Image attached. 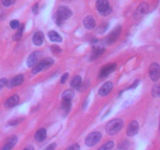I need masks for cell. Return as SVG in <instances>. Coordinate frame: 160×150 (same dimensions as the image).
I'll list each match as a JSON object with an SVG mask.
<instances>
[{
    "label": "cell",
    "instance_id": "6da1fadb",
    "mask_svg": "<svg viewBox=\"0 0 160 150\" xmlns=\"http://www.w3.org/2000/svg\"><path fill=\"white\" fill-rule=\"evenodd\" d=\"M72 15V13L70 9L68 7L62 6V7H60L58 8V11L55 13L54 16H53V21L56 23L57 25L61 26L62 25L63 22L65 20L68 19Z\"/></svg>",
    "mask_w": 160,
    "mask_h": 150
},
{
    "label": "cell",
    "instance_id": "7a4b0ae2",
    "mask_svg": "<svg viewBox=\"0 0 160 150\" xmlns=\"http://www.w3.org/2000/svg\"><path fill=\"white\" fill-rule=\"evenodd\" d=\"M122 125H123V121L121 119H114L107 124L105 128L106 131L109 135H115L122 129Z\"/></svg>",
    "mask_w": 160,
    "mask_h": 150
},
{
    "label": "cell",
    "instance_id": "3957f363",
    "mask_svg": "<svg viewBox=\"0 0 160 150\" xmlns=\"http://www.w3.org/2000/svg\"><path fill=\"white\" fill-rule=\"evenodd\" d=\"M53 63H54V61L51 58H46V59H42V61H40L39 63H38L34 67V68L32 69V73L36 74V73H39L42 70H47V69H48L49 67H50L53 65Z\"/></svg>",
    "mask_w": 160,
    "mask_h": 150
},
{
    "label": "cell",
    "instance_id": "277c9868",
    "mask_svg": "<svg viewBox=\"0 0 160 150\" xmlns=\"http://www.w3.org/2000/svg\"><path fill=\"white\" fill-rule=\"evenodd\" d=\"M101 138H102V134L99 131H94V132L90 133L85 139L86 145L89 147L94 146L101 141Z\"/></svg>",
    "mask_w": 160,
    "mask_h": 150
},
{
    "label": "cell",
    "instance_id": "5b68a950",
    "mask_svg": "<svg viewBox=\"0 0 160 150\" xmlns=\"http://www.w3.org/2000/svg\"><path fill=\"white\" fill-rule=\"evenodd\" d=\"M96 6L99 13L103 16H108L112 12V9L109 7V3L107 0H98Z\"/></svg>",
    "mask_w": 160,
    "mask_h": 150
},
{
    "label": "cell",
    "instance_id": "8992f818",
    "mask_svg": "<svg viewBox=\"0 0 160 150\" xmlns=\"http://www.w3.org/2000/svg\"><path fill=\"white\" fill-rule=\"evenodd\" d=\"M149 76L152 81L157 82L160 77V66L156 63H153L149 67Z\"/></svg>",
    "mask_w": 160,
    "mask_h": 150
},
{
    "label": "cell",
    "instance_id": "52a82bcc",
    "mask_svg": "<svg viewBox=\"0 0 160 150\" xmlns=\"http://www.w3.org/2000/svg\"><path fill=\"white\" fill-rule=\"evenodd\" d=\"M122 31V27L120 25L117 26L112 32L108 35V36L107 37V42L108 44H112L114 42H116V40L118 39V38L119 37L120 34Z\"/></svg>",
    "mask_w": 160,
    "mask_h": 150
},
{
    "label": "cell",
    "instance_id": "ba28073f",
    "mask_svg": "<svg viewBox=\"0 0 160 150\" xmlns=\"http://www.w3.org/2000/svg\"><path fill=\"white\" fill-rule=\"evenodd\" d=\"M148 5L146 2H143L135 10L133 13V17L134 19H140L148 13Z\"/></svg>",
    "mask_w": 160,
    "mask_h": 150
},
{
    "label": "cell",
    "instance_id": "9c48e42d",
    "mask_svg": "<svg viewBox=\"0 0 160 150\" xmlns=\"http://www.w3.org/2000/svg\"><path fill=\"white\" fill-rule=\"evenodd\" d=\"M115 68H116V64L115 63H110L104 66L101 68V71H100L99 77L100 78H104V77H108L112 72L115 70Z\"/></svg>",
    "mask_w": 160,
    "mask_h": 150
},
{
    "label": "cell",
    "instance_id": "30bf717a",
    "mask_svg": "<svg viewBox=\"0 0 160 150\" xmlns=\"http://www.w3.org/2000/svg\"><path fill=\"white\" fill-rule=\"evenodd\" d=\"M40 56H41V53L38 51L34 52L32 53L30 56H28L27 59V65L28 67H33L38 63V59H39Z\"/></svg>",
    "mask_w": 160,
    "mask_h": 150
},
{
    "label": "cell",
    "instance_id": "8fae6325",
    "mask_svg": "<svg viewBox=\"0 0 160 150\" xmlns=\"http://www.w3.org/2000/svg\"><path fill=\"white\" fill-rule=\"evenodd\" d=\"M18 141V138L17 136H10V137H9L8 138H7V140L6 141L4 145L0 150H12L13 147L15 146V145L17 144Z\"/></svg>",
    "mask_w": 160,
    "mask_h": 150
},
{
    "label": "cell",
    "instance_id": "7c38bea8",
    "mask_svg": "<svg viewBox=\"0 0 160 150\" xmlns=\"http://www.w3.org/2000/svg\"><path fill=\"white\" fill-rule=\"evenodd\" d=\"M138 131H139V124H138V122L133 120V121L130 122V124L128 125L127 134L129 137H132V136H134L135 134H138Z\"/></svg>",
    "mask_w": 160,
    "mask_h": 150
},
{
    "label": "cell",
    "instance_id": "4fadbf2b",
    "mask_svg": "<svg viewBox=\"0 0 160 150\" xmlns=\"http://www.w3.org/2000/svg\"><path fill=\"white\" fill-rule=\"evenodd\" d=\"M112 88H113V84H112V82H106V83H104V85L101 86L99 91H98V94L101 96H105L110 93V91H112Z\"/></svg>",
    "mask_w": 160,
    "mask_h": 150
},
{
    "label": "cell",
    "instance_id": "5bb4252c",
    "mask_svg": "<svg viewBox=\"0 0 160 150\" xmlns=\"http://www.w3.org/2000/svg\"><path fill=\"white\" fill-rule=\"evenodd\" d=\"M44 41V35L42 31H36L34 34L33 37H32V42H33L34 45L39 46L43 43Z\"/></svg>",
    "mask_w": 160,
    "mask_h": 150
},
{
    "label": "cell",
    "instance_id": "9a60e30c",
    "mask_svg": "<svg viewBox=\"0 0 160 150\" xmlns=\"http://www.w3.org/2000/svg\"><path fill=\"white\" fill-rule=\"evenodd\" d=\"M20 100V98L18 95H13L11 97L9 98L4 103L6 108H12V107L16 106L18 104Z\"/></svg>",
    "mask_w": 160,
    "mask_h": 150
},
{
    "label": "cell",
    "instance_id": "2e32d148",
    "mask_svg": "<svg viewBox=\"0 0 160 150\" xmlns=\"http://www.w3.org/2000/svg\"><path fill=\"white\" fill-rule=\"evenodd\" d=\"M24 75L22 74H19L16 77H13L11 79L10 82H8V85L10 88H13V87L15 86H18V85H21V84L24 82Z\"/></svg>",
    "mask_w": 160,
    "mask_h": 150
},
{
    "label": "cell",
    "instance_id": "e0dca14e",
    "mask_svg": "<svg viewBox=\"0 0 160 150\" xmlns=\"http://www.w3.org/2000/svg\"><path fill=\"white\" fill-rule=\"evenodd\" d=\"M34 138H35V140L38 142L44 141L47 138V130L45 128H40L36 131Z\"/></svg>",
    "mask_w": 160,
    "mask_h": 150
},
{
    "label": "cell",
    "instance_id": "ac0fdd59",
    "mask_svg": "<svg viewBox=\"0 0 160 150\" xmlns=\"http://www.w3.org/2000/svg\"><path fill=\"white\" fill-rule=\"evenodd\" d=\"M84 27L87 29H93L96 26V21L92 16H87L83 21Z\"/></svg>",
    "mask_w": 160,
    "mask_h": 150
},
{
    "label": "cell",
    "instance_id": "d6986e66",
    "mask_svg": "<svg viewBox=\"0 0 160 150\" xmlns=\"http://www.w3.org/2000/svg\"><path fill=\"white\" fill-rule=\"evenodd\" d=\"M105 49L102 47L99 46H94L93 48V52H92L91 54V60H95V59H98V57L101 56L103 53H104Z\"/></svg>",
    "mask_w": 160,
    "mask_h": 150
},
{
    "label": "cell",
    "instance_id": "ffe728a7",
    "mask_svg": "<svg viewBox=\"0 0 160 150\" xmlns=\"http://www.w3.org/2000/svg\"><path fill=\"white\" fill-rule=\"evenodd\" d=\"M71 87H72L75 89H79V88H81L82 86V78L80 76H75L72 79L70 83Z\"/></svg>",
    "mask_w": 160,
    "mask_h": 150
},
{
    "label": "cell",
    "instance_id": "44dd1931",
    "mask_svg": "<svg viewBox=\"0 0 160 150\" xmlns=\"http://www.w3.org/2000/svg\"><path fill=\"white\" fill-rule=\"evenodd\" d=\"M48 37L50 40L53 42H62V38L58 32L54 30H51L48 33Z\"/></svg>",
    "mask_w": 160,
    "mask_h": 150
},
{
    "label": "cell",
    "instance_id": "7402d4cb",
    "mask_svg": "<svg viewBox=\"0 0 160 150\" xmlns=\"http://www.w3.org/2000/svg\"><path fill=\"white\" fill-rule=\"evenodd\" d=\"M72 107V101L71 100H63L62 103H61V108L64 110V112L66 114L69 113Z\"/></svg>",
    "mask_w": 160,
    "mask_h": 150
},
{
    "label": "cell",
    "instance_id": "603a6c76",
    "mask_svg": "<svg viewBox=\"0 0 160 150\" xmlns=\"http://www.w3.org/2000/svg\"><path fill=\"white\" fill-rule=\"evenodd\" d=\"M74 96H75V93H74L73 90L68 89L63 92L62 99L63 100H71Z\"/></svg>",
    "mask_w": 160,
    "mask_h": 150
},
{
    "label": "cell",
    "instance_id": "cb8c5ba5",
    "mask_svg": "<svg viewBox=\"0 0 160 150\" xmlns=\"http://www.w3.org/2000/svg\"><path fill=\"white\" fill-rule=\"evenodd\" d=\"M24 24H22V25H21V27L18 28V31L16 32V34H15L14 35H13V39L14 41H19L20 39H21V37H22V35L23 33H24Z\"/></svg>",
    "mask_w": 160,
    "mask_h": 150
},
{
    "label": "cell",
    "instance_id": "d4e9b609",
    "mask_svg": "<svg viewBox=\"0 0 160 150\" xmlns=\"http://www.w3.org/2000/svg\"><path fill=\"white\" fill-rule=\"evenodd\" d=\"M114 145H115L114 142H112V141H109V142H106L105 144L101 145L98 150H112V148H113Z\"/></svg>",
    "mask_w": 160,
    "mask_h": 150
},
{
    "label": "cell",
    "instance_id": "484cf974",
    "mask_svg": "<svg viewBox=\"0 0 160 150\" xmlns=\"http://www.w3.org/2000/svg\"><path fill=\"white\" fill-rule=\"evenodd\" d=\"M130 146V142L127 140H123L118 144L117 150H127Z\"/></svg>",
    "mask_w": 160,
    "mask_h": 150
},
{
    "label": "cell",
    "instance_id": "4316f807",
    "mask_svg": "<svg viewBox=\"0 0 160 150\" xmlns=\"http://www.w3.org/2000/svg\"><path fill=\"white\" fill-rule=\"evenodd\" d=\"M152 95L155 98L160 97V85H155V86L152 88Z\"/></svg>",
    "mask_w": 160,
    "mask_h": 150
},
{
    "label": "cell",
    "instance_id": "83f0119b",
    "mask_svg": "<svg viewBox=\"0 0 160 150\" xmlns=\"http://www.w3.org/2000/svg\"><path fill=\"white\" fill-rule=\"evenodd\" d=\"M10 26L12 29H13V30H15V29H18L20 27H21L19 21H17V20H13V21H10Z\"/></svg>",
    "mask_w": 160,
    "mask_h": 150
},
{
    "label": "cell",
    "instance_id": "f1b7e54d",
    "mask_svg": "<svg viewBox=\"0 0 160 150\" xmlns=\"http://www.w3.org/2000/svg\"><path fill=\"white\" fill-rule=\"evenodd\" d=\"M23 120H24V118L14 119V120H11V121L9 122V124H10V126H17V125H18L19 124H21Z\"/></svg>",
    "mask_w": 160,
    "mask_h": 150
},
{
    "label": "cell",
    "instance_id": "f546056e",
    "mask_svg": "<svg viewBox=\"0 0 160 150\" xmlns=\"http://www.w3.org/2000/svg\"><path fill=\"white\" fill-rule=\"evenodd\" d=\"M15 3V1H11V0H3L2 1V4L4 6V7H10L11 5Z\"/></svg>",
    "mask_w": 160,
    "mask_h": 150
},
{
    "label": "cell",
    "instance_id": "4dcf8cb0",
    "mask_svg": "<svg viewBox=\"0 0 160 150\" xmlns=\"http://www.w3.org/2000/svg\"><path fill=\"white\" fill-rule=\"evenodd\" d=\"M65 150H80V146L78 144H73V145L68 147Z\"/></svg>",
    "mask_w": 160,
    "mask_h": 150
},
{
    "label": "cell",
    "instance_id": "1f68e13d",
    "mask_svg": "<svg viewBox=\"0 0 160 150\" xmlns=\"http://www.w3.org/2000/svg\"><path fill=\"white\" fill-rule=\"evenodd\" d=\"M108 24H102V25L101 26V27H99V28L97 30V31L98 32V33H103L104 31H105L106 29L108 28Z\"/></svg>",
    "mask_w": 160,
    "mask_h": 150
},
{
    "label": "cell",
    "instance_id": "d6a6232c",
    "mask_svg": "<svg viewBox=\"0 0 160 150\" xmlns=\"http://www.w3.org/2000/svg\"><path fill=\"white\" fill-rule=\"evenodd\" d=\"M8 81L7 79L6 78H2V79H0V90L2 89L4 86L8 85Z\"/></svg>",
    "mask_w": 160,
    "mask_h": 150
},
{
    "label": "cell",
    "instance_id": "836d02e7",
    "mask_svg": "<svg viewBox=\"0 0 160 150\" xmlns=\"http://www.w3.org/2000/svg\"><path fill=\"white\" fill-rule=\"evenodd\" d=\"M51 50L53 53H59L61 52V48L59 46H58V45H53L51 47Z\"/></svg>",
    "mask_w": 160,
    "mask_h": 150
},
{
    "label": "cell",
    "instance_id": "e575fe53",
    "mask_svg": "<svg viewBox=\"0 0 160 150\" xmlns=\"http://www.w3.org/2000/svg\"><path fill=\"white\" fill-rule=\"evenodd\" d=\"M68 77V73H65L64 75H62V77H61V84H64L67 81Z\"/></svg>",
    "mask_w": 160,
    "mask_h": 150
},
{
    "label": "cell",
    "instance_id": "d590c367",
    "mask_svg": "<svg viewBox=\"0 0 160 150\" xmlns=\"http://www.w3.org/2000/svg\"><path fill=\"white\" fill-rule=\"evenodd\" d=\"M56 147H57L56 143H52L50 144V145H49L44 150H55Z\"/></svg>",
    "mask_w": 160,
    "mask_h": 150
},
{
    "label": "cell",
    "instance_id": "8d00e7d4",
    "mask_svg": "<svg viewBox=\"0 0 160 150\" xmlns=\"http://www.w3.org/2000/svg\"><path fill=\"white\" fill-rule=\"evenodd\" d=\"M138 84H139V80L134 81V82H133V83L132 84V85H130V87H129L128 89H133V88H137V86H138Z\"/></svg>",
    "mask_w": 160,
    "mask_h": 150
},
{
    "label": "cell",
    "instance_id": "74e56055",
    "mask_svg": "<svg viewBox=\"0 0 160 150\" xmlns=\"http://www.w3.org/2000/svg\"><path fill=\"white\" fill-rule=\"evenodd\" d=\"M38 4L36 3L33 6V7H32V12H33L35 14H36V13H38Z\"/></svg>",
    "mask_w": 160,
    "mask_h": 150
},
{
    "label": "cell",
    "instance_id": "f35d334b",
    "mask_svg": "<svg viewBox=\"0 0 160 150\" xmlns=\"http://www.w3.org/2000/svg\"><path fill=\"white\" fill-rule=\"evenodd\" d=\"M24 150H34V148H33V147L31 146V145H30V146H28L27 148H24Z\"/></svg>",
    "mask_w": 160,
    "mask_h": 150
},
{
    "label": "cell",
    "instance_id": "ab89813d",
    "mask_svg": "<svg viewBox=\"0 0 160 150\" xmlns=\"http://www.w3.org/2000/svg\"><path fill=\"white\" fill-rule=\"evenodd\" d=\"M159 128H160V126H159Z\"/></svg>",
    "mask_w": 160,
    "mask_h": 150
}]
</instances>
